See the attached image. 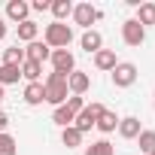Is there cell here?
Instances as JSON below:
<instances>
[{
  "instance_id": "cell-30",
  "label": "cell",
  "mask_w": 155,
  "mask_h": 155,
  "mask_svg": "<svg viewBox=\"0 0 155 155\" xmlns=\"http://www.w3.org/2000/svg\"><path fill=\"white\" fill-rule=\"evenodd\" d=\"M3 37H6V21L0 18V40H3Z\"/></svg>"
},
{
  "instance_id": "cell-8",
  "label": "cell",
  "mask_w": 155,
  "mask_h": 155,
  "mask_svg": "<svg viewBox=\"0 0 155 155\" xmlns=\"http://www.w3.org/2000/svg\"><path fill=\"white\" fill-rule=\"evenodd\" d=\"M67 88H70V94H85L88 88H91V76L88 73H82V70H73L70 76H67Z\"/></svg>"
},
{
  "instance_id": "cell-27",
  "label": "cell",
  "mask_w": 155,
  "mask_h": 155,
  "mask_svg": "<svg viewBox=\"0 0 155 155\" xmlns=\"http://www.w3.org/2000/svg\"><path fill=\"white\" fill-rule=\"evenodd\" d=\"M64 107H67V110H73V113H82V110H85V101H82L79 94H70V97L64 101Z\"/></svg>"
},
{
  "instance_id": "cell-18",
  "label": "cell",
  "mask_w": 155,
  "mask_h": 155,
  "mask_svg": "<svg viewBox=\"0 0 155 155\" xmlns=\"http://www.w3.org/2000/svg\"><path fill=\"white\" fill-rule=\"evenodd\" d=\"M73 119H76V113H73V110H67L64 104H61V107H55V113H52V122H55V125H61V128H70V125H73Z\"/></svg>"
},
{
  "instance_id": "cell-1",
  "label": "cell",
  "mask_w": 155,
  "mask_h": 155,
  "mask_svg": "<svg viewBox=\"0 0 155 155\" xmlns=\"http://www.w3.org/2000/svg\"><path fill=\"white\" fill-rule=\"evenodd\" d=\"M43 91H46V104H52V107H61V104L70 97V88H67V76L52 70V73L46 76V82H43Z\"/></svg>"
},
{
  "instance_id": "cell-13",
  "label": "cell",
  "mask_w": 155,
  "mask_h": 155,
  "mask_svg": "<svg viewBox=\"0 0 155 155\" xmlns=\"http://www.w3.org/2000/svg\"><path fill=\"white\" fill-rule=\"evenodd\" d=\"M43 101H46L43 82H28V85H25V104H31V107H40Z\"/></svg>"
},
{
  "instance_id": "cell-17",
  "label": "cell",
  "mask_w": 155,
  "mask_h": 155,
  "mask_svg": "<svg viewBox=\"0 0 155 155\" xmlns=\"http://www.w3.org/2000/svg\"><path fill=\"white\" fill-rule=\"evenodd\" d=\"M37 34H40V25H37V21H31V18H28V21H21V25H18V40H21V43H34V40H37Z\"/></svg>"
},
{
  "instance_id": "cell-22",
  "label": "cell",
  "mask_w": 155,
  "mask_h": 155,
  "mask_svg": "<svg viewBox=\"0 0 155 155\" xmlns=\"http://www.w3.org/2000/svg\"><path fill=\"white\" fill-rule=\"evenodd\" d=\"M3 64L21 67V64H25V49H18V43H15V46H9V49L3 52Z\"/></svg>"
},
{
  "instance_id": "cell-4",
  "label": "cell",
  "mask_w": 155,
  "mask_h": 155,
  "mask_svg": "<svg viewBox=\"0 0 155 155\" xmlns=\"http://www.w3.org/2000/svg\"><path fill=\"white\" fill-rule=\"evenodd\" d=\"M110 73H113V85L116 88H131L137 82V64H131V61H119Z\"/></svg>"
},
{
  "instance_id": "cell-5",
  "label": "cell",
  "mask_w": 155,
  "mask_h": 155,
  "mask_svg": "<svg viewBox=\"0 0 155 155\" xmlns=\"http://www.w3.org/2000/svg\"><path fill=\"white\" fill-rule=\"evenodd\" d=\"M52 70L55 73H64V76H70L73 70H76V58H73V52H67V49H52Z\"/></svg>"
},
{
  "instance_id": "cell-15",
  "label": "cell",
  "mask_w": 155,
  "mask_h": 155,
  "mask_svg": "<svg viewBox=\"0 0 155 155\" xmlns=\"http://www.w3.org/2000/svg\"><path fill=\"white\" fill-rule=\"evenodd\" d=\"M116 64H119V61H116V52H113V49H101V52L94 55V67H97V70H113Z\"/></svg>"
},
{
  "instance_id": "cell-31",
  "label": "cell",
  "mask_w": 155,
  "mask_h": 155,
  "mask_svg": "<svg viewBox=\"0 0 155 155\" xmlns=\"http://www.w3.org/2000/svg\"><path fill=\"white\" fill-rule=\"evenodd\" d=\"M6 101V94H3V85H0V104H3Z\"/></svg>"
},
{
  "instance_id": "cell-9",
  "label": "cell",
  "mask_w": 155,
  "mask_h": 155,
  "mask_svg": "<svg viewBox=\"0 0 155 155\" xmlns=\"http://www.w3.org/2000/svg\"><path fill=\"white\" fill-rule=\"evenodd\" d=\"M49 58H52V49H49L46 43H40V40L28 43V49H25V61H37V64H43V61H49Z\"/></svg>"
},
{
  "instance_id": "cell-25",
  "label": "cell",
  "mask_w": 155,
  "mask_h": 155,
  "mask_svg": "<svg viewBox=\"0 0 155 155\" xmlns=\"http://www.w3.org/2000/svg\"><path fill=\"white\" fill-rule=\"evenodd\" d=\"M85 155H116V146L110 140H97V143H91L85 149Z\"/></svg>"
},
{
  "instance_id": "cell-26",
  "label": "cell",
  "mask_w": 155,
  "mask_h": 155,
  "mask_svg": "<svg viewBox=\"0 0 155 155\" xmlns=\"http://www.w3.org/2000/svg\"><path fill=\"white\" fill-rule=\"evenodd\" d=\"M0 155H18V143L9 134H0Z\"/></svg>"
},
{
  "instance_id": "cell-23",
  "label": "cell",
  "mask_w": 155,
  "mask_h": 155,
  "mask_svg": "<svg viewBox=\"0 0 155 155\" xmlns=\"http://www.w3.org/2000/svg\"><path fill=\"white\" fill-rule=\"evenodd\" d=\"M137 21L146 28V25H155V3H140L137 6Z\"/></svg>"
},
{
  "instance_id": "cell-29",
  "label": "cell",
  "mask_w": 155,
  "mask_h": 155,
  "mask_svg": "<svg viewBox=\"0 0 155 155\" xmlns=\"http://www.w3.org/2000/svg\"><path fill=\"white\" fill-rule=\"evenodd\" d=\"M6 128H9V116L0 110V134H6Z\"/></svg>"
},
{
  "instance_id": "cell-11",
  "label": "cell",
  "mask_w": 155,
  "mask_h": 155,
  "mask_svg": "<svg viewBox=\"0 0 155 155\" xmlns=\"http://www.w3.org/2000/svg\"><path fill=\"white\" fill-rule=\"evenodd\" d=\"M79 46H82V52H88V55H97V52L104 49V37H101L97 31H85V34L79 37Z\"/></svg>"
},
{
  "instance_id": "cell-19",
  "label": "cell",
  "mask_w": 155,
  "mask_h": 155,
  "mask_svg": "<svg viewBox=\"0 0 155 155\" xmlns=\"http://www.w3.org/2000/svg\"><path fill=\"white\" fill-rule=\"evenodd\" d=\"M61 143H64L67 149H76V146H82V134L76 131L73 125H70V128H61Z\"/></svg>"
},
{
  "instance_id": "cell-14",
  "label": "cell",
  "mask_w": 155,
  "mask_h": 155,
  "mask_svg": "<svg viewBox=\"0 0 155 155\" xmlns=\"http://www.w3.org/2000/svg\"><path fill=\"white\" fill-rule=\"evenodd\" d=\"M94 128H97L101 134H113V131L119 128V116H116L113 110H104V113H101V119L94 122Z\"/></svg>"
},
{
  "instance_id": "cell-28",
  "label": "cell",
  "mask_w": 155,
  "mask_h": 155,
  "mask_svg": "<svg viewBox=\"0 0 155 155\" xmlns=\"http://www.w3.org/2000/svg\"><path fill=\"white\" fill-rule=\"evenodd\" d=\"M31 9H37V12H46V9H52V0H34V3H31Z\"/></svg>"
},
{
  "instance_id": "cell-10",
  "label": "cell",
  "mask_w": 155,
  "mask_h": 155,
  "mask_svg": "<svg viewBox=\"0 0 155 155\" xmlns=\"http://www.w3.org/2000/svg\"><path fill=\"white\" fill-rule=\"evenodd\" d=\"M28 15H31V3H25V0H9L6 3V18L9 21H28Z\"/></svg>"
},
{
  "instance_id": "cell-7",
  "label": "cell",
  "mask_w": 155,
  "mask_h": 155,
  "mask_svg": "<svg viewBox=\"0 0 155 155\" xmlns=\"http://www.w3.org/2000/svg\"><path fill=\"white\" fill-rule=\"evenodd\" d=\"M122 40H125V46H143L146 28H143L137 18H128V21L122 25Z\"/></svg>"
},
{
  "instance_id": "cell-21",
  "label": "cell",
  "mask_w": 155,
  "mask_h": 155,
  "mask_svg": "<svg viewBox=\"0 0 155 155\" xmlns=\"http://www.w3.org/2000/svg\"><path fill=\"white\" fill-rule=\"evenodd\" d=\"M21 76L28 82H40V76H43V64H37V61H25L21 64Z\"/></svg>"
},
{
  "instance_id": "cell-20",
  "label": "cell",
  "mask_w": 155,
  "mask_h": 155,
  "mask_svg": "<svg viewBox=\"0 0 155 155\" xmlns=\"http://www.w3.org/2000/svg\"><path fill=\"white\" fill-rule=\"evenodd\" d=\"M52 15L55 21H64L67 15H73V3L70 0H52Z\"/></svg>"
},
{
  "instance_id": "cell-6",
  "label": "cell",
  "mask_w": 155,
  "mask_h": 155,
  "mask_svg": "<svg viewBox=\"0 0 155 155\" xmlns=\"http://www.w3.org/2000/svg\"><path fill=\"white\" fill-rule=\"evenodd\" d=\"M101 18V9H94L91 3H76L73 6V21L79 25V28H85V31H91V25Z\"/></svg>"
},
{
  "instance_id": "cell-16",
  "label": "cell",
  "mask_w": 155,
  "mask_h": 155,
  "mask_svg": "<svg viewBox=\"0 0 155 155\" xmlns=\"http://www.w3.org/2000/svg\"><path fill=\"white\" fill-rule=\"evenodd\" d=\"M21 79V67H12V64H0V85H12Z\"/></svg>"
},
{
  "instance_id": "cell-24",
  "label": "cell",
  "mask_w": 155,
  "mask_h": 155,
  "mask_svg": "<svg viewBox=\"0 0 155 155\" xmlns=\"http://www.w3.org/2000/svg\"><path fill=\"white\" fill-rule=\"evenodd\" d=\"M137 143H140V152L143 155H155V131H140Z\"/></svg>"
},
{
  "instance_id": "cell-2",
  "label": "cell",
  "mask_w": 155,
  "mask_h": 155,
  "mask_svg": "<svg viewBox=\"0 0 155 155\" xmlns=\"http://www.w3.org/2000/svg\"><path fill=\"white\" fill-rule=\"evenodd\" d=\"M43 43H46L49 49H67V46L73 43V28L64 25V21H52V25H46V31H43Z\"/></svg>"
},
{
  "instance_id": "cell-12",
  "label": "cell",
  "mask_w": 155,
  "mask_h": 155,
  "mask_svg": "<svg viewBox=\"0 0 155 155\" xmlns=\"http://www.w3.org/2000/svg\"><path fill=\"white\" fill-rule=\"evenodd\" d=\"M140 119L137 116H125V119H119V134L125 137V140H137L140 137Z\"/></svg>"
},
{
  "instance_id": "cell-3",
  "label": "cell",
  "mask_w": 155,
  "mask_h": 155,
  "mask_svg": "<svg viewBox=\"0 0 155 155\" xmlns=\"http://www.w3.org/2000/svg\"><path fill=\"white\" fill-rule=\"evenodd\" d=\"M101 113H104V104H97V101L85 104V110H82V113H76V119H73V128L79 131V134L91 131V128H94V122L101 119Z\"/></svg>"
}]
</instances>
